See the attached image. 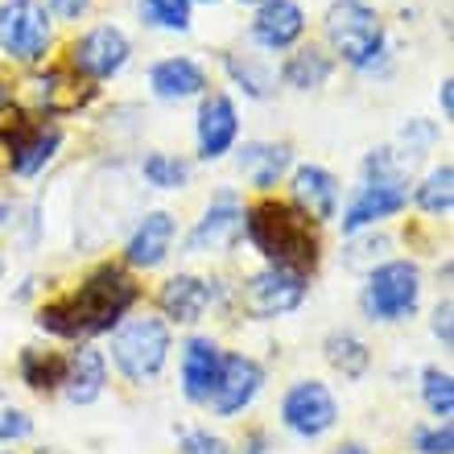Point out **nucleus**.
Wrapping results in <instances>:
<instances>
[{
    "label": "nucleus",
    "mask_w": 454,
    "mask_h": 454,
    "mask_svg": "<svg viewBox=\"0 0 454 454\" xmlns=\"http://www.w3.org/2000/svg\"><path fill=\"white\" fill-rule=\"evenodd\" d=\"M421 396H426V409H430L434 418L450 421V413H454V380H450V372L426 368V376H421Z\"/></svg>",
    "instance_id": "nucleus-30"
},
{
    "label": "nucleus",
    "mask_w": 454,
    "mask_h": 454,
    "mask_svg": "<svg viewBox=\"0 0 454 454\" xmlns=\"http://www.w3.org/2000/svg\"><path fill=\"white\" fill-rule=\"evenodd\" d=\"M194 141H199V157L203 161H219L236 149L239 141V112L236 99L223 91H207L199 99V116H194Z\"/></svg>",
    "instance_id": "nucleus-12"
},
{
    "label": "nucleus",
    "mask_w": 454,
    "mask_h": 454,
    "mask_svg": "<svg viewBox=\"0 0 454 454\" xmlns=\"http://www.w3.org/2000/svg\"><path fill=\"white\" fill-rule=\"evenodd\" d=\"M326 359H331L335 372H343L347 380H356V376L368 372L372 351H368V343L359 335H351V331H331V335H326Z\"/></svg>",
    "instance_id": "nucleus-26"
},
{
    "label": "nucleus",
    "mask_w": 454,
    "mask_h": 454,
    "mask_svg": "<svg viewBox=\"0 0 454 454\" xmlns=\"http://www.w3.org/2000/svg\"><path fill=\"white\" fill-rule=\"evenodd\" d=\"M281 421L298 438H323L326 430H335L339 401L323 380H298L281 401Z\"/></svg>",
    "instance_id": "nucleus-9"
},
{
    "label": "nucleus",
    "mask_w": 454,
    "mask_h": 454,
    "mask_svg": "<svg viewBox=\"0 0 454 454\" xmlns=\"http://www.w3.org/2000/svg\"><path fill=\"white\" fill-rule=\"evenodd\" d=\"M169 359V323L157 314H141V318H124L112 335V364L120 376L132 384L153 380Z\"/></svg>",
    "instance_id": "nucleus-4"
},
{
    "label": "nucleus",
    "mask_w": 454,
    "mask_h": 454,
    "mask_svg": "<svg viewBox=\"0 0 454 454\" xmlns=\"http://www.w3.org/2000/svg\"><path fill=\"white\" fill-rule=\"evenodd\" d=\"M191 12L194 0H141V21L149 29H166V34H186Z\"/></svg>",
    "instance_id": "nucleus-28"
},
{
    "label": "nucleus",
    "mask_w": 454,
    "mask_h": 454,
    "mask_svg": "<svg viewBox=\"0 0 454 454\" xmlns=\"http://www.w3.org/2000/svg\"><path fill=\"white\" fill-rule=\"evenodd\" d=\"M174 239H178V223L169 211H145L124 244V261L132 269H161L174 252Z\"/></svg>",
    "instance_id": "nucleus-16"
},
{
    "label": "nucleus",
    "mask_w": 454,
    "mask_h": 454,
    "mask_svg": "<svg viewBox=\"0 0 454 454\" xmlns=\"http://www.w3.org/2000/svg\"><path fill=\"white\" fill-rule=\"evenodd\" d=\"M219 368H223V351H219L215 339H186V347H182V396L191 405H207V396L219 380Z\"/></svg>",
    "instance_id": "nucleus-19"
},
{
    "label": "nucleus",
    "mask_w": 454,
    "mask_h": 454,
    "mask_svg": "<svg viewBox=\"0 0 454 454\" xmlns=\"http://www.w3.org/2000/svg\"><path fill=\"white\" fill-rule=\"evenodd\" d=\"M261 384H264L261 364L252 356H244V351H231V356H223V368H219V380L211 388V396H207V409L215 418H236V413H244L256 401Z\"/></svg>",
    "instance_id": "nucleus-11"
},
{
    "label": "nucleus",
    "mask_w": 454,
    "mask_h": 454,
    "mask_svg": "<svg viewBox=\"0 0 454 454\" xmlns=\"http://www.w3.org/2000/svg\"><path fill=\"white\" fill-rule=\"evenodd\" d=\"M306 298V277L301 273H289V269H261V273H252L244 286H239V306L244 314L252 318H281V314H294Z\"/></svg>",
    "instance_id": "nucleus-8"
},
{
    "label": "nucleus",
    "mask_w": 454,
    "mask_h": 454,
    "mask_svg": "<svg viewBox=\"0 0 454 454\" xmlns=\"http://www.w3.org/2000/svg\"><path fill=\"white\" fill-rule=\"evenodd\" d=\"M46 12L54 21H83L91 12V0H46Z\"/></svg>",
    "instance_id": "nucleus-35"
},
{
    "label": "nucleus",
    "mask_w": 454,
    "mask_h": 454,
    "mask_svg": "<svg viewBox=\"0 0 454 454\" xmlns=\"http://www.w3.org/2000/svg\"><path fill=\"white\" fill-rule=\"evenodd\" d=\"M9 108H12V87L0 79V120L9 116Z\"/></svg>",
    "instance_id": "nucleus-38"
},
{
    "label": "nucleus",
    "mask_w": 454,
    "mask_h": 454,
    "mask_svg": "<svg viewBox=\"0 0 454 454\" xmlns=\"http://www.w3.org/2000/svg\"><path fill=\"white\" fill-rule=\"evenodd\" d=\"M25 87H29V99H34V116H46V120L71 116V112L87 108V104L99 96L96 83H87V79H79V74H71V71L34 74Z\"/></svg>",
    "instance_id": "nucleus-14"
},
{
    "label": "nucleus",
    "mask_w": 454,
    "mask_h": 454,
    "mask_svg": "<svg viewBox=\"0 0 454 454\" xmlns=\"http://www.w3.org/2000/svg\"><path fill=\"white\" fill-rule=\"evenodd\" d=\"M141 289L132 281V273L124 264H99L83 277V286L67 294V298L50 301L37 310V326L46 335L59 339H91L108 335L124 323V314L137 306Z\"/></svg>",
    "instance_id": "nucleus-1"
},
{
    "label": "nucleus",
    "mask_w": 454,
    "mask_h": 454,
    "mask_svg": "<svg viewBox=\"0 0 454 454\" xmlns=\"http://www.w3.org/2000/svg\"><path fill=\"white\" fill-rule=\"evenodd\" d=\"M421 454H450L454 450V434H450V421H438L434 430H418L413 434Z\"/></svg>",
    "instance_id": "nucleus-32"
},
{
    "label": "nucleus",
    "mask_w": 454,
    "mask_h": 454,
    "mask_svg": "<svg viewBox=\"0 0 454 454\" xmlns=\"http://www.w3.org/2000/svg\"><path fill=\"white\" fill-rule=\"evenodd\" d=\"M129 59H132L129 34L112 21H99L71 42V50H67V71L99 87V83H108V79H116V74L129 67Z\"/></svg>",
    "instance_id": "nucleus-7"
},
{
    "label": "nucleus",
    "mask_w": 454,
    "mask_h": 454,
    "mask_svg": "<svg viewBox=\"0 0 454 454\" xmlns=\"http://www.w3.org/2000/svg\"><path fill=\"white\" fill-rule=\"evenodd\" d=\"M34 434V418L25 409H0V442H21Z\"/></svg>",
    "instance_id": "nucleus-33"
},
{
    "label": "nucleus",
    "mask_w": 454,
    "mask_h": 454,
    "mask_svg": "<svg viewBox=\"0 0 454 454\" xmlns=\"http://www.w3.org/2000/svg\"><path fill=\"white\" fill-rule=\"evenodd\" d=\"M289 191H294L289 203L298 207L301 215H310L314 223H326V219L339 215V178L326 166H314V161L298 166L289 178Z\"/></svg>",
    "instance_id": "nucleus-18"
},
{
    "label": "nucleus",
    "mask_w": 454,
    "mask_h": 454,
    "mask_svg": "<svg viewBox=\"0 0 454 454\" xmlns=\"http://www.w3.org/2000/svg\"><path fill=\"white\" fill-rule=\"evenodd\" d=\"M277 74H281V83H289L294 91H318V87H326V79L335 74V59L326 54V46H298L277 67Z\"/></svg>",
    "instance_id": "nucleus-23"
},
{
    "label": "nucleus",
    "mask_w": 454,
    "mask_h": 454,
    "mask_svg": "<svg viewBox=\"0 0 454 454\" xmlns=\"http://www.w3.org/2000/svg\"><path fill=\"white\" fill-rule=\"evenodd\" d=\"M434 335L450 347V301H442V306L434 310Z\"/></svg>",
    "instance_id": "nucleus-36"
},
{
    "label": "nucleus",
    "mask_w": 454,
    "mask_h": 454,
    "mask_svg": "<svg viewBox=\"0 0 454 454\" xmlns=\"http://www.w3.org/2000/svg\"><path fill=\"white\" fill-rule=\"evenodd\" d=\"M450 79H442V87H438V104H442V116L450 120V112H454V91H450Z\"/></svg>",
    "instance_id": "nucleus-37"
},
{
    "label": "nucleus",
    "mask_w": 454,
    "mask_h": 454,
    "mask_svg": "<svg viewBox=\"0 0 454 454\" xmlns=\"http://www.w3.org/2000/svg\"><path fill=\"white\" fill-rule=\"evenodd\" d=\"M335 454H368V446H364V442H343Z\"/></svg>",
    "instance_id": "nucleus-39"
},
{
    "label": "nucleus",
    "mask_w": 454,
    "mask_h": 454,
    "mask_svg": "<svg viewBox=\"0 0 454 454\" xmlns=\"http://www.w3.org/2000/svg\"><path fill=\"white\" fill-rule=\"evenodd\" d=\"M178 454H231V450H227V442L219 438V434H211V430H191V434H182Z\"/></svg>",
    "instance_id": "nucleus-34"
},
{
    "label": "nucleus",
    "mask_w": 454,
    "mask_h": 454,
    "mask_svg": "<svg viewBox=\"0 0 454 454\" xmlns=\"http://www.w3.org/2000/svg\"><path fill=\"white\" fill-rule=\"evenodd\" d=\"M239 4H264V0H239Z\"/></svg>",
    "instance_id": "nucleus-41"
},
{
    "label": "nucleus",
    "mask_w": 454,
    "mask_h": 454,
    "mask_svg": "<svg viewBox=\"0 0 454 454\" xmlns=\"http://www.w3.org/2000/svg\"><path fill=\"white\" fill-rule=\"evenodd\" d=\"M108 384V364H104V351L96 347H74L67 356V376H62V393L71 405H91Z\"/></svg>",
    "instance_id": "nucleus-22"
},
{
    "label": "nucleus",
    "mask_w": 454,
    "mask_h": 454,
    "mask_svg": "<svg viewBox=\"0 0 454 454\" xmlns=\"http://www.w3.org/2000/svg\"><path fill=\"white\" fill-rule=\"evenodd\" d=\"M239 239H244V207L236 203V194H219L215 203L203 211V219L191 227V236H186V256L231 252Z\"/></svg>",
    "instance_id": "nucleus-13"
},
{
    "label": "nucleus",
    "mask_w": 454,
    "mask_h": 454,
    "mask_svg": "<svg viewBox=\"0 0 454 454\" xmlns=\"http://www.w3.org/2000/svg\"><path fill=\"white\" fill-rule=\"evenodd\" d=\"M149 91L161 104H186L207 96V71L186 54H169L149 67Z\"/></svg>",
    "instance_id": "nucleus-17"
},
{
    "label": "nucleus",
    "mask_w": 454,
    "mask_h": 454,
    "mask_svg": "<svg viewBox=\"0 0 454 454\" xmlns=\"http://www.w3.org/2000/svg\"><path fill=\"white\" fill-rule=\"evenodd\" d=\"M0 454H12V450H0Z\"/></svg>",
    "instance_id": "nucleus-42"
},
{
    "label": "nucleus",
    "mask_w": 454,
    "mask_h": 454,
    "mask_svg": "<svg viewBox=\"0 0 454 454\" xmlns=\"http://www.w3.org/2000/svg\"><path fill=\"white\" fill-rule=\"evenodd\" d=\"M244 236L252 239V248L261 252L273 269H289V273L310 277L323 261V239H318V223L310 215H301L286 199H261L244 211Z\"/></svg>",
    "instance_id": "nucleus-2"
},
{
    "label": "nucleus",
    "mask_w": 454,
    "mask_h": 454,
    "mask_svg": "<svg viewBox=\"0 0 454 454\" xmlns=\"http://www.w3.org/2000/svg\"><path fill=\"white\" fill-rule=\"evenodd\" d=\"M413 203H418L426 215H450V207H454V166L450 161H442V166H434L430 174H426V182L413 191Z\"/></svg>",
    "instance_id": "nucleus-27"
},
{
    "label": "nucleus",
    "mask_w": 454,
    "mask_h": 454,
    "mask_svg": "<svg viewBox=\"0 0 454 454\" xmlns=\"http://www.w3.org/2000/svg\"><path fill=\"white\" fill-rule=\"evenodd\" d=\"M323 37L326 54L347 62L351 71H376V62L384 59V21L368 0H331V9L323 17Z\"/></svg>",
    "instance_id": "nucleus-3"
},
{
    "label": "nucleus",
    "mask_w": 454,
    "mask_h": 454,
    "mask_svg": "<svg viewBox=\"0 0 454 454\" xmlns=\"http://www.w3.org/2000/svg\"><path fill=\"white\" fill-rule=\"evenodd\" d=\"M211 301H215L211 281H203V277H194V273H174L166 286H161V294H157L161 314H166L169 323H182V326L199 323Z\"/></svg>",
    "instance_id": "nucleus-20"
},
{
    "label": "nucleus",
    "mask_w": 454,
    "mask_h": 454,
    "mask_svg": "<svg viewBox=\"0 0 454 454\" xmlns=\"http://www.w3.org/2000/svg\"><path fill=\"white\" fill-rule=\"evenodd\" d=\"M294 166V149L286 141H248L239 149V174L248 178L252 191H277V182Z\"/></svg>",
    "instance_id": "nucleus-21"
},
{
    "label": "nucleus",
    "mask_w": 454,
    "mask_h": 454,
    "mask_svg": "<svg viewBox=\"0 0 454 454\" xmlns=\"http://www.w3.org/2000/svg\"><path fill=\"white\" fill-rule=\"evenodd\" d=\"M54 46V17L42 0H4L0 4V54L21 67L46 62Z\"/></svg>",
    "instance_id": "nucleus-6"
},
{
    "label": "nucleus",
    "mask_w": 454,
    "mask_h": 454,
    "mask_svg": "<svg viewBox=\"0 0 454 454\" xmlns=\"http://www.w3.org/2000/svg\"><path fill=\"white\" fill-rule=\"evenodd\" d=\"M223 71L248 99H273L277 83H281L273 62L256 59V54H223Z\"/></svg>",
    "instance_id": "nucleus-24"
},
{
    "label": "nucleus",
    "mask_w": 454,
    "mask_h": 454,
    "mask_svg": "<svg viewBox=\"0 0 454 454\" xmlns=\"http://www.w3.org/2000/svg\"><path fill=\"white\" fill-rule=\"evenodd\" d=\"M199 4H223V0H199Z\"/></svg>",
    "instance_id": "nucleus-40"
},
{
    "label": "nucleus",
    "mask_w": 454,
    "mask_h": 454,
    "mask_svg": "<svg viewBox=\"0 0 454 454\" xmlns=\"http://www.w3.org/2000/svg\"><path fill=\"white\" fill-rule=\"evenodd\" d=\"M405 207H409V182H364L347 199L339 227H343V236H359V231H368V227L384 223V219L401 215Z\"/></svg>",
    "instance_id": "nucleus-10"
},
{
    "label": "nucleus",
    "mask_w": 454,
    "mask_h": 454,
    "mask_svg": "<svg viewBox=\"0 0 454 454\" xmlns=\"http://www.w3.org/2000/svg\"><path fill=\"white\" fill-rule=\"evenodd\" d=\"M141 178L153 186V191H182L191 182V166L174 153H149L141 161Z\"/></svg>",
    "instance_id": "nucleus-29"
},
{
    "label": "nucleus",
    "mask_w": 454,
    "mask_h": 454,
    "mask_svg": "<svg viewBox=\"0 0 454 454\" xmlns=\"http://www.w3.org/2000/svg\"><path fill=\"white\" fill-rule=\"evenodd\" d=\"M388 252H393V239L388 236H376V231H372V236H364V231H359V236H351V248L343 252V264L347 269H376V264H384V256H388Z\"/></svg>",
    "instance_id": "nucleus-31"
},
{
    "label": "nucleus",
    "mask_w": 454,
    "mask_h": 454,
    "mask_svg": "<svg viewBox=\"0 0 454 454\" xmlns=\"http://www.w3.org/2000/svg\"><path fill=\"white\" fill-rule=\"evenodd\" d=\"M421 301V269L413 261H384L368 273L359 306L372 323H405Z\"/></svg>",
    "instance_id": "nucleus-5"
},
{
    "label": "nucleus",
    "mask_w": 454,
    "mask_h": 454,
    "mask_svg": "<svg viewBox=\"0 0 454 454\" xmlns=\"http://www.w3.org/2000/svg\"><path fill=\"white\" fill-rule=\"evenodd\" d=\"M17 372L21 380L34 388V393H54L62 388V376H67V359L59 351H42V347H25L21 359H17Z\"/></svg>",
    "instance_id": "nucleus-25"
},
{
    "label": "nucleus",
    "mask_w": 454,
    "mask_h": 454,
    "mask_svg": "<svg viewBox=\"0 0 454 454\" xmlns=\"http://www.w3.org/2000/svg\"><path fill=\"white\" fill-rule=\"evenodd\" d=\"M252 42L269 54H281V50H294L306 34V9L298 0H264L256 4V17L248 25Z\"/></svg>",
    "instance_id": "nucleus-15"
}]
</instances>
